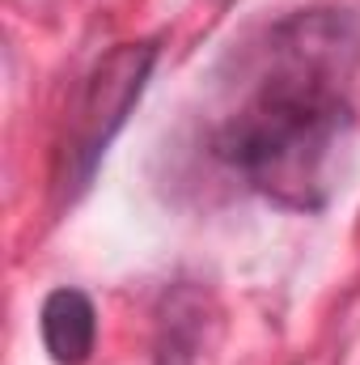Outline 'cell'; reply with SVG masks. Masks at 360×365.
Listing matches in <instances>:
<instances>
[{"mask_svg": "<svg viewBox=\"0 0 360 365\" xmlns=\"http://www.w3.org/2000/svg\"><path fill=\"white\" fill-rule=\"evenodd\" d=\"M356 68L360 21L348 9L288 13L271 26L250 93L216 123L212 158L288 212H322L339 187L335 158L356 128Z\"/></svg>", "mask_w": 360, "mask_h": 365, "instance_id": "1", "label": "cell"}, {"mask_svg": "<svg viewBox=\"0 0 360 365\" xmlns=\"http://www.w3.org/2000/svg\"><path fill=\"white\" fill-rule=\"evenodd\" d=\"M43 349L55 365H85L97 344V306L81 289H51L38 310Z\"/></svg>", "mask_w": 360, "mask_h": 365, "instance_id": "3", "label": "cell"}, {"mask_svg": "<svg viewBox=\"0 0 360 365\" xmlns=\"http://www.w3.org/2000/svg\"><path fill=\"white\" fill-rule=\"evenodd\" d=\"M212 323H216V310L203 289L195 284L170 289L157 314V365H195L208 344Z\"/></svg>", "mask_w": 360, "mask_h": 365, "instance_id": "4", "label": "cell"}, {"mask_svg": "<svg viewBox=\"0 0 360 365\" xmlns=\"http://www.w3.org/2000/svg\"><path fill=\"white\" fill-rule=\"evenodd\" d=\"M157 43H119L110 47L81 81V90L68 106L64 132L55 140V170L51 187L60 204H73L85 187L93 182L110 140L127 123L132 106L149 86L157 68Z\"/></svg>", "mask_w": 360, "mask_h": 365, "instance_id": "2", "label": "cell"}]
</instances>
